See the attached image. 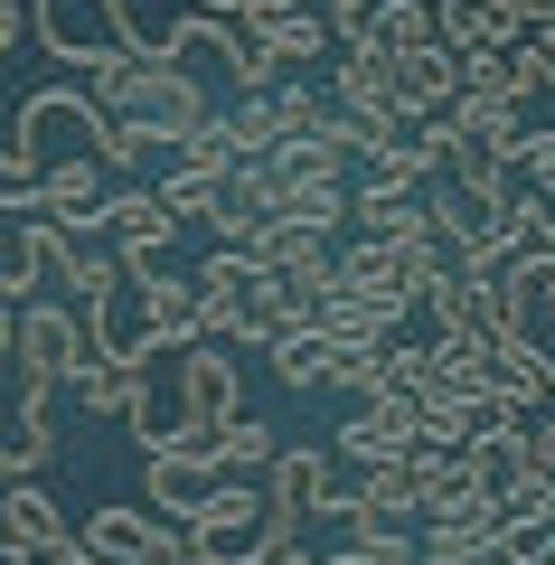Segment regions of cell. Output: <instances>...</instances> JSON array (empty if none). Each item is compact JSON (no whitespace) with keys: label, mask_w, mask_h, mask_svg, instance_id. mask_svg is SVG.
<instances>
[{"label":"cell","mask_w":555,"mask_h":565,"mask_svg":"<svg viewBox=\"0 0 555 565\" xmlns=\"http://www.w3.org/2000/svg\"><path fill=\"white\" fill-rule=\"evenodd\" d=\"M199 292H207V330H217V340H255V349H274L282 330H292V311H282L274 274H264V255L217 245V255L199 264Z\"/></svg>","instance_id":"1"},{"label":"cell","mask_w":555,"mask_h":565,"mask_svg":"<svg viewBox=\"0 0 555 565\" xmlns=\"http://www.w3.org/2000/svg\"><path fill=\"white\" fill-rule=\"evenodd\" d=\"M29 10H39V47L66 57L76 76H95L104 57H141V47H151L122 0H29Z\"/></svg>","instance_id":"2"},{"label":"cell","mask_w":555,"mask_h":565,"mask_svg":"<svg viewBox=\"0 0 555 565\" xmlns=\"http://www.w3.org/2000/svg\"><path fill=\"white\" fill-rule=\"evenodd\" d=\"M85 546H95L104 565H199V527L170 519V509L151 500H114V509H85Z\"/></svg>","instance_id":"3"},{"label":"cell","mask_w":555,"mask_h":565,"mask_svg":"<svg viewBox=\"0 0 555 565\" xmlns=\"http://www.w3.org/2000/svg\"><path fill=\"white\" fill-rule=\"evenodd\" d=\"M10 349H20V386H66L95 367V330H85V311H57V302H29L20 330H10Z\"/></svg>","instance_id":"4"},{"label":"cell","mask_w":555,"mask_h":565,"mask_svg":"<svg viewBox=\"0 0 555 565\" xmlns=\"http://www.w3.org/2000/svg\"><path fill=\"white\" fill-rule=\"evenodd\" d=\"M226 481H236V471H226L217 452H189V444H151V452H141V500L170 509V519H199V509H217Z\"/></svg>","instance_id":"5"},{"label":"cell","mask_w":555,"mask_h":565,"mask_svg":"<svg viewBox=\"0 0 555 565\" xmlns=\"http://www.w3.org/2000/svg\"><path fill=\"white\" fill-rule=\"evenodd\" d=\"M85 255V236H66L57 217H10V236H0V292L29 311V292L39 282H66Z\"/></svg>","instance_id":"6"},{"label":"cell","mask_w":555,"mask_h":565,"mask_svg":"<svg viewBox=\"0 0 555 565\" xmlns=\"http://www.w3.org/2000/svg\"><path fill=\"white\" fill-rule=\"evenodd\" d=\"M141 311H151V330H141V359H189L199 340H217V330H207V292H199V274H141Z\"/></svg>","instance_id":"7"},{"label":"cell","mask_w":555,"mask_h":565,"mask_svg":"<svg viewBox=\"0 0 555 565\" xmlns=\"http://www.w3.org/2000/svg\"><path fill=\"white\" fill-rule=\"evenodd\" d=\"M104 132H114V114L95 104V85H47V95H29V104H20V132H10V141H29V151L47 161V141L104 151Z\"/></svg>","instance_id":"8"},{"label":"cell","mask_w":555,"mask_h":565,"mask_svg":"<svg viewBox=\"0 0 555 565\" xmlns=\"http://www.w3.org/2000/svg\"><path fill=\"white\" fill-rule=\"evenodd\" d=\"M424 452V405H405V396H377V405H357L349 424H339V462H415Z\"/></svg>","instance_id":"9"},{"label":"cell","mask_w":555,"mask_h":565,"mask_svg":"<svg viewBox=\"0 0 555 565\" xmlns=\"http://www.w3.org/2000/svg\"><path fill=\"white\" fill-rule=\"evenodd\" d=\"M226 349L236 340H199L189 359H179V424H236L245 415V377H236Z\"/></svg>","instance_id":"10"},{"label":"cell","mask_w":555,"mask_h":565,"mask_svg":"<svg viewBox=\"0 0 555 565\" xmlns=\"http://www.w3.org/2000/svg\"><path fill=\"white\" fill-rule=\"evenodd\" d=\"M264 500H274V519H282V527H301V519H320V509H339L349 490H339L330 452H311V444H282V462L264 471Z\"/></svg>","instance_id":"11"},{"label":"cell","mask_w":555,"mask_h":565,"mask_svg":"<svg viewBox=\"0 0 555 565\" xmlns=\"http://www.w3.org/2000/svg\"><path fill=\"white\" fill-rule=\"evenodd\" d=\"M104 236H114V255L132 264V282H141V274H160V255H170L179 217H170V199H160V189H114V217H104Z\"/></svg>","instance_id":"12"},{"label":"cell","mask_w":555,"mask_h":565,"mask_svg":"<svg viewBox=\"0 0 555 565\" xmlns=\"http://www.w3.org/2000/svg\"><path fill=\"white\" fill-rule=\"evenodd\" d=\"M0 537H10V546H29L39 565H57V556H76V546H85V527L66 519V509L47 500L39 481H10V500H0Z\"/></svg>","instance_id":"13"},{"label":"cell","mask_w":555,"mask_h":565,"mask_svg":"<svg viewBox=\"0 0 555 565\" xmlns=\"http://www.w3.org/2000/svg\"><path fill=\"white\" fill-rule=\"evenodd\" d=\"M424 509V471L415 462H367L349 481V500H339V519L349 527H405Z\"/></svg>","instance_id":"14"},{"label":"cell","mask_w":555,"mask_h":565,"mask_svg":"<svg viewBox=\"0 0 555 565\" xmlns=\"http://www.w3.org/2000/svg\"><path fill=\"white\" fill-rule=\"evenodd\" d=\"M160 57H170V47H160ZM141 122H151V141H160V151H189V141H199L217 114H207V95H199V76H189V66H160L151 114H141Z\"/></svg>","instance_id":"15"},{"label":"cell","mask_w":555,"mask_h":565,"mask_svg":"<svg viewBox=\"0 0 555 565\" xmlns=\"http://www.w3.org/2000/svg\"><path fill=\"white\" fill-rule=\"evenodd\" d=\"M396 104H405L415 122H442V114L461 104V57H452L442 39L415 47V57H396Z\"/></svg>","instance_id":"16"},{"label":"cell","mask_w":555,"mask_h":565,"mask_svg":"<svg viewBox=\"0 0 555 565\" xmlns=\"http://www.w3.org/2000/svg\"><path fill=\"white\" fill-rule=\"evenodd\" d=\"M461 95H480V104H509V114H527V95H546V76H536L527 39H517V47H480V57H461Z\"/></svg>","instance_id":"17"},{"label":"cell","mask_w":555,"mask_h":565,"mask_svg":"<svg viewBox=\"0 0 555 565\" xmlns=\"http://www.w3.org/2000/svg\"><path fill=\"white\" fill-rule=\"evenodd\" d=\"M76 405H85V415H151V359H95V367H85V377H76Z\"/></svg>","instance_id":"18"},{"label":"cell","mask_w":555,"mask_h":565,"mask_svg":"<svg viewBox=\"0 0 555 565\" xmlns=\"http://www.w3.org/2000/svg\"><path fill=\"white\" fill-rule=\"evenodd\" d=\"M527 29H517L509 0H442V47L452 57H480V47H517Z\"/></svg>","instance_id":"19"},{"label":"cell","mask_w":555,"mask_h":565,"mask_svg":"<svg viewBox=\"0 0 555 565\" xmlns=\"http://www.w3.org/2000/svg\"><path fill=\"white\" fill-rule=\"evenodd\" d=\"M471 481L490 490V500H517V490L536 481V452H527V424H509V434H480V444H471Z\"/></svg>","instance_id":"20"},{"label":"cell","mask_w":555,"mask_h":565,"mask_svg":"<svg viewBox=\"0 0 555 565\" xmlns=\"http://www.w3.org/2000/svg\"><path fill=\"white\" fill-rule=\"evenodd\" d=\"M330 367H339V340H330L320 321H301V330H282V340H274V377L301 386V396H311V386H330Z\"/></svg>","instance_id":"21"},{"label":"cell","mask_w":555,"mask_h":565,"mask_svg":"<svg viewBox=\"0 0 555 565\" xmlns=\"http://www.w3.org/2000/svg\"><path fill=\"white\" fill-rule=\"evenodd\" d=\"M226 189H236V170H207V161H170V180H160V199H170V217H217Z\"/></svg>","instance_id":"22"},{"label":"cell","mask_w":555,"mask_h":565,"mask_svg":"<svg viewBox=\"0 0 555 565\" xmlns=\"http://www.w3.org/2000/svg\"><path fill=\"white\" fill-rule=\"evenodd\" d=\"M160 47H170V66H207V57H226V66H236L245 29H236V20H207V10H189V20H179Z\"/></svg>","instance_id":"23"},{"label":"cell","mask_w":555,"mask_h":565,"mask_svg":"<svg viewBox=\"0 0 555 565\" xmlns=\"http://www.w3.org/2000/svg\"><path fill=\"white\" fill-rule=\"evenodd\" d=\"M226 141H236V161H274V151H282V141H292V132H282L274 95H245L236 114H226Z\"/></svg>","instance_id":"24"},{"label":"cell","mask_w":555,"mask_h":565,"mask_svg":"<svg viewBox=\"0 0 555 565\" xmlns=\"http://www.w3.org/2000/svg\"><path fill=\"white\" fill-rule=\"evenodd\" d=\"M226 199H236L245 217H264V226H274L282 207H292V170H282V151H274V161H245V170H236V189H226Z\"/></svg>","instance_id":"25"},{"label":"cell","mask_w":555,"mask_h":565,"mask_svg":"<svg viewBox=\"0 0 555 565\" xmlns=\"http://www.w3.org/2000/svg\"><path fill=\"white\" fill-rule=\"evenodd\" d=\"M386 396H405V405H434V396H442V359H434V340H424V349L386 340Z\"/></svg>","instance_id":"26"},{"label":"cell","mask_w":555,"mask_h":565,"mask_svg":"<svg viewBox=\"0 0 555 565\" xmlns=\"http://www.w3.org/2000/svg\"><path fill=\"white\" fill-rule=\"evenodd\" d=\"M217 462L236 471V481H245V471H274V462H282V434H274L264 415H236V424L217 434Z\"/></svg>","instance_id":"27"},{"label":"cell","mask_w":555,"mask_h":565,"mask_svg":"<svg viewBox=\"0 0 555 565\" xmlns=\"http://www.w3.org/2000/svg\"><path fill=\"white\" fill-rule=\"evenodd\" d=\"M517 217L536 245H555V180H517Z\"/></svg>","instance_id":"28"},{"label":"cell","mask_w":555,"mask_h":565,"mask_svg":"<svg viewBox=\"0 0 555 565\" xmlns=\"http://www.w3.org/2000/svg\"><path fill=\"white\" fill-rule=\"evenodd\" d=\"M517 180H555V122H527V151H517Z\"/></svg>","instance_id":"29"},{"label":"cell","mask_w":555,"mask_h":565,"mask_svg":"<svg viewBox=\"0 0 555 565\" xmlns=\"http://www.w3.org/2000/svg\"><path fill=\"white\" fill-rule=\"evenodd\" d=\"M527 452H536V471H546V481H555V405H546V415L527 424Z\"/></svg>","instance_id":"30"},{"label":"cell","mask_w":555,"mask_h":565,"mask_svg":"<svg viewBox=\"0 0 555 565\" xmlns=\"http://www.w3.org/2000/svg\"><path fill=\"white\" fill-rule=\"evenodd\" d=\"M527 57H536V76H546V95H555V29H536V39H527Z\"/></svg>","instance_id":"31"},{"label":"cell","mask_w":555,"mask_h":565,"mask_svg":"<svg viewBox=\"0 0 555 565\" xmlns=\"http://www.w3.org/2000/svg\"><path fill=\"white\" fill-rule=\"evenodd\" d=\"M274 565H330V556H311V546H282V556Z\"/></svg>","instance_id":"32"}]
</instances>
